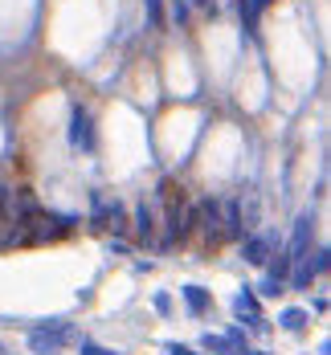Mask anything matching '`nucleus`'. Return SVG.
<instances>
[{"label": "nucleus", "instance_id": "obj_4", "mask_svg": "<svg viewBox=\"0 0 331 355\" xmlns=\"http://www.w3.org/2000/svg\"><path fill=\"white\" fill-rule=\"evenodd\" d=\"M311 229H315V216L311 213H303L298 216V220H294V233H291V245L282 249V257H287V261H303V257H307V253H311Z\"/></svg>", "mask_w": 331, "mask_h": 355}, {"label": "nucleus", "instance_id": "obj_13", "mask_svg": "<svg viewBox=\"0 0 331 355\" xmlns=\"http://www.w3.org/2000/svg\"><path fill=\"white\" fill-rule=\"evenodd\" d=\"M201 347H205V352H213V355H233L229 339H225V335H213V331H209V335L201 339Z\"/></svg>", "mask_w": 331, "mask_h": 355}, {"label": "nucleus", "instance_id": "obj_5", "mask_svg": "<svg viewBox=\"0 0 331 355\" xmlns=\"http://www.w3.org/2000/svg\"><path fill=\"white\" fill-rule=\"evenodd\" d=\"M233 311H237V319H241V322H250V331H266L262 302H257L254 286H241V290H237V298H233Z\"/></svg>", "mask_w": 331, "mask_h": 355}, {"label": "nucleus", "instance_id": "obj_17", "mask_svg": "<svg viewBox=\"0 0 331 355\" xmlns=\"http://www.w3.org/2000/svg\"><path fill=\"white\" fill-rule=\"evenodd\" d=\"M164 352H168V355H201L196 347H188V343H168Z\"/></svg>", "mask_w": 331, "mask_h": 355}, {"label": "nucleus", "instance_id": "obj_18", "mask_svg": "<svg viewBox=\"0 0 331 355\" xmlns=\"http://www.w3.org/2000/svg\"><path fill=\"white\" fill-rule=\"evenodd\" d=\"M172 17H176V21H188V4H184V0H172Z\"/></svg>", "mask_w": 331, "mask_h": 355}, {"label": "nucleus", "instance_id": "obj_2", "mask_svg": "<svg viewBox=\"0 0 331 355\" xmlns=\"http://www.w3.org/2000/svg\"><path fill=\"white\" fill-rule=\"evenodd\" d=\"M328 266H331V253H328V249H315V261H311V253H307L303 261H294V266H291L287 286H291V290H311L315 278H323V274H328Z\"/></svg>", "mask_w": 331, "mask_h": 355}, {"label": "nucleus", "instance_id": "obj_11", "mask_svg": "<svg viewBox=\"0 0 331 355\" xmlns=\"http://www.w3.org/2000/svg\"><path fill=\"white\" fill-rule=\"evenodd\" d=\"M307 322H311V315H307L303 306H287V311H278V327H282V331H291V335L307 331Z\"/></svg>", "mask_w": 331, "mask_h": 355}, {"label": "nucleus", "instance_id": "obj_15", "mask_svg": "<svg viewBox=\"0 0 331 355\" xmlns=\"http://www.w3.org/2000/svg\"><path fill=\"white\" fill-rule=\"evenodd\" d=\"M78 355H123V352H110V347H99L94 339H78Z\"/></svg>", "mask_w": 331, "mask_h": 355}, {"label": "nucleus", "instance_id": "obj_21", "mask_svg": "<svg viewBox=\"0 0 331 355\" xmlns=\"http://www.w3.org/2000/svg\"><path fill=\"white\" fill-rule=\"evenodd\" d=\"M0 355H4V347H0Z\"/></svg>", "mask_w": 331, "mask_h": 355}, {"label": "nucleus", "instance_id": "obj_9", "mask_svg": "<svg viewBox=\"0 0 331 355\" xmlns=\"http://www.w3.org/2000/svg\"><path fill=\"white\" fill-rule=\"evenodd\" d=\"M180 298H184V306H188V315H196V319L213 311V294L205 286H180Z\"/></svg>", "mask_w": 331, "mask_h": 355}, {"label": "nucleus", "instance_id": "obj_7", "mask_svg": "<svg viewBox=\"0 0 331 355\" xmlns=\"http://www.w3.org/2000/svg\"><path fill=\"white\" fill-rule=\"evenodd\" d=\"M274 237H262V233H246L241 237V257L250 261V266H266L270 261V253H274Z\"/></svg>", "mask_w": 331, "mask_h": 355}, {"label": "nucleus", "instance_id": "obj_14", "mask_svg": "<svg viewBox=\"0 0 331 355\" xmlns=\"http://www.w3.org/2000/svg\"><path fill=\"white\" fill-rule=\"evenodd\" d=\"M254 294H262V298H278V294H287V282H278V278H270V274H266Z\"/></svg>", "mask_w": 331, "mask_h": 355}, {"label": "nucleus", "instance_id": "obj_20", "mask_svg": "<svg viewBox=\"0 0 331 355\" xmlns=\"http://www.w3.org/2000/svg\"><path fill=\"white\" fill-rule=\"evenodd\" d=\"M250 355H270V352H250Z\"/></svg>", "mask_w": 331, "mask_h": 355}, {"label": "nucleus", "instance_id": "obj_12", "mask_svg": "<svg viewBox=\"0 0 331 355\" xmlns=\"http://www.w3.org/2000/svg\"><path fill=\"white\" fill-rule=\"evenodd\" d=\"M225 339H229V347H233V355H250L254 347H250V335H246V327H225Z\"/></svg>", "mask_w": 331, "mask_h": 355}, {"label": "nucleus", "instance_id": "obj_8", "mask_svg": "<svg viewBox=\"0 0 331 355\" xmlns=\"http://www.w3.org/2000/svg\"><path fill=\"white\" fill-rule=\"evenodd\" d=\"M70 143L78 151H90L94 147V123H90V114L82 107H74V114H70Z\"/></svg>", "mask_w": 331, "mask_h": 355}, {"label": "nucleus", "instance_id": "obj_3", "mask_svg": "<svg viewBox=\"0 0 331 355\" xmlns=\"http://www.w3.org/2000/svg\"><path fill=\"white\" fill-rule=\"evenodd\" d=\"M90 220H94L99 229H107V233H123V229H127V209H123L119 200L94 196V213H90Z\"/></svg>", "mask_w": 331, "mask_h": 355}, {"label": "nucleus", "instance_id": "obj_6", "mask_svg": "<svg viewBox=\"0 0 331 355\" xmlns=\"http://www.w3.org/2000/svg\"><path fill=\"white\" fill-rule=\"evenodd\" d=\"M192 225H201V233L209 241H221V205L217 200H201L192 209Z\"/></svg>", "mask_w": 331, "mask_h": 355}, {"label": "nucleus", "instance_id": "obj_19", "mask_svg": "<svg viewBox=\"0 0 331 355\" xmlns=\"http://www.w3.org/2000/svg\"><path fill=\"white\" fill-rule=\"evenodd\" d=\"M196 4H201V8H217V0H196Z\"/></svg>", "mask_w": 331, "mask_h": 355}, {"label": "nucleus", "instance_id": "obj_16", "mask_svg": "<svg viewBox=\"0 0 331 355\" xmlns=\"http://www.w3.org/2000/svg\"><path fill=\"white\" fill-rule=\"evenodd\" d=\"M151 306H155V315H172V294H164V290H160V294L151 298Z\"/></svg>", "mask_w": 331, "mask_h": 355}, {"label": "nucleus", "instance_id": "obj_10", "mask_svg": "<svg viewBox=\"0 0 331 355\" xmlns=\"http://www.w3.org/2000/svg\"><path fill=\"white\" fill-rule=\"evenodd\" d=\"M135 237H139V245H155V213L147 209V200L135 213Z\"/></svg>", "mask_w": 331, "mask_h": 355}, {"label": "nucleus", "instance_id": "obj_1", "mask_svg": "<svg viewBox=\"0 0 331 355\" xmlns=\"http://www.w3.org/2000/svg\"><path fill=\"white\" fill-rule=\"evenodd\" d=\"M70 339H74V322H66V319H49L29 331V347L37 355H58Z\"/></svg>", "mask_w": 331, "mask_h": 355}]
</instances>
